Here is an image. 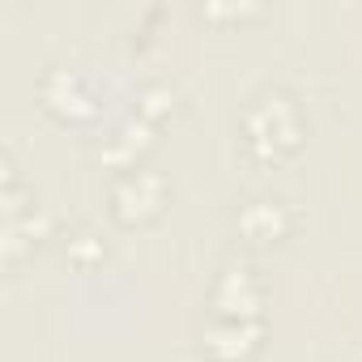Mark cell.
Returning a JSON list of instances; mask_svg holds the SVG:
<instances>
[{
    "label": "cell",
    "instance_id": "1",
    "mask_svg": "<svg viewBox=\"0 0 362 362\" xmlns=\"http://www.w3.org/2000/svg\"><path fill=\"white\" fill-rule=\"evenodd\" d=\"M243 128H247L252 149L264 153V158H277V153H286V149L298 145V111H294V103H290L286 94H277V90H273V94H260V98L247 107Z\"/></svg>",
    "mask_w": 362,
    "mask_h": 362
},
{
    "label": "cell",
    "instance_id": "2",
    "mask_svg": "<svg viewBox=\"0 0 362 362\" xmlns=\"http://www.w3.org/2000/svg\"><path fill=\"white\" fill-rule=\"evenodd\" d=\"M162 192H166V188H162V179H158L153 170H128L119 184H115L111 201H115V214H119L124 222H145V218L158 214Z\"/></svg>",
    "mask_w": 362,
    "mask_h": 362
},
{
    "label": "cell",
    "instance_id": "3",
    "mask_svg": "<svg viewBox=\"0 0 362 362\" xmlns=\"http://www.w3.org/2000/svg\"><path fill=\"white\" fill-rule=\"evenodd\" d=\"M214 307L222 320H252L260 307V286L252 281L247 269H230V273H222V281L214 290Z\"/></svg>",
    "mask_w": 362,
    "mask_h": 362
},
{
    "label": "cell",
    "instance_id": "4",
    "mask_svg": "<svg viewBox=\"0 0 362 362\" xmlns=\"http://www.w3.org/2000/svg\"><path fill=\"white\" fill-rule=\"evenodd\" d=\"M260 337V324H247V320H230V324H209L205 328V349L218 354V358H239L256 345Z\"/></svg>",
    "mask_w": 362,
    "mask_h": 362
},
{
    "label": "cell",
    "instance_id": "5",
    "mask_svg": "<svg viewBox=\"0 0 362 362\" xmlns=\"http://www.w3.org/2000/svg\"><path fill=\"white\" fill-rule=\"evenodd\" d=\"M239 230H243L247 239H256V243H269V239H277V235L286 230V214H281L277 201H252V205L239 214Z\"/></svg>",
    "mask_w": 362,
    "mask_h": 362
}]
</instances>
